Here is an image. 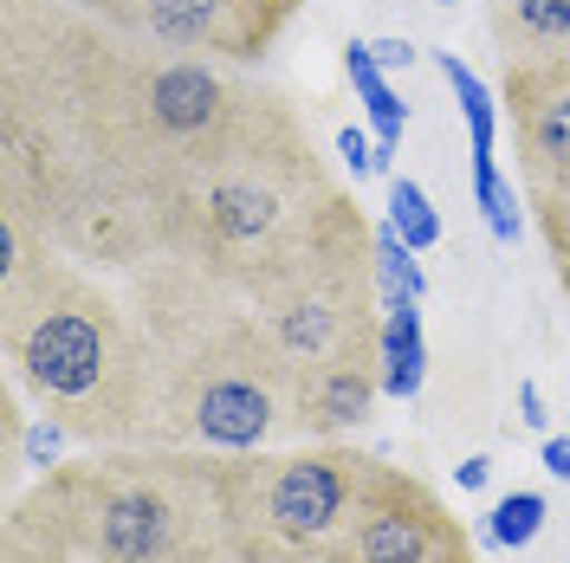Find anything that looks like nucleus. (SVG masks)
I'll use <instances>...</instances> for the list:
<instances>
[{
	"instance_id": "nucleus-1",
	"label": "nucleus",
	"mask_w": 570,
	"mask_h": 563,
	"mask_svg": "<svg viewBox=\"0 0 570 563\" xmlns=\"http://www.w3.org/2000/svg\"><path fill=\"white\" fill-rule=\"evenodd\" d=\"M344 188L279 91H247L188 162L163 176V253L247 292L318 227Z\"/></svg>"
},
{
	"instance_id": "nucleus-2",
	"label": "nucleus",
	"mask_w": 570,
	"mask_h": 563,
	"mask_svg": "<svg viewBox=\"0 0 570 563\" xmlns=\"http://www.w3.org/2000/svg\"><path fill=\"white\" fill-rule=\"evenodd\" d=\"M7 563H234L214 454L91 447L7 505Z\"/></svg>"
},
{
	"instance_id": "nucleus-3",
	"label": "nucleus",
	"mask_w": 570,
	"mask_h": 563,
	"mask_svg": "<svg viewBox=\"0 0 570 563\" xmlns=\"http://www.w3.org/2000/svg\"><path fill=\"white\" fill-rule=\"evenodd\" d=\"M0 344L13 388L39 415L66 422L71 441L85 447L142 441L156 402L149 344L137 317L59 253L20 279H0Z\"/></svg>"
},
{
	"instance_id": "nucleus-4",
	"label": "nucleus",
	"mask_w": 570,
	"mask_h": 563,
	"mask_svg": "<svg viewBox=\"0 0 570 563\" xmlns=\"http://www.w3.org/2000/svg\"><path fill=\"white\" fill-rule=\"evenodd\" d=\"M298 422V363L266 330L259 312H227L156 369L149 402V447H195V454H259L279 447Z\"/></svg>"
},
{
	"instance_id": "nucleus-5",
	"label": "nucleus",
	"mask_w": 570,
	"mask_h": 563,
	"mask_svg": "<svg viewBox=\"0 0 570 563\" xmlns=\"http://www.w3.org/2000/svg\"><path fill=\"white\" fill-rule=\"evenodd\" d=\"M240 298L266 317V330L285 344V356L298 369L351 350V344H370L383 330L376 227L363 220L351 195H337L318 227L285 253L266 279H253Z\"/></svg>"
},
{
	"instance_id": "nucleus-6",
	"label": "nucleus",
	"mask_w": 570,
	"mask_h": 563,
	"mask_svg": "<svg viewBox=\"0 0 570 563\" xmlns=\"http://www.w3.org/2000/svg\"><path fill=\"white\" fill-rule=\"evenodd\" d=\"M376 454H356L344 441H318L298 454H214L220 518L234 563L253 557H331L356 512Z\"/></svg>"
},
{
	"instance_id": "nucleus-7",
	"label": "nucleus",
	"mask_w": 570,
	"mask_h": 563,
	"mask_svg": "<svg viewBox=\"0 0 570 563\" xmlns=\"http://www.w3.org/2000/svg\"><path fill=\"white\" fill-rule=\"evenodd\" d=\"M253 85L220 59L169 52V46H142L117 33V66H110V98H117V137L130 149V162L163 181L176 162H188L202 142L247 105Z\"/></svg>"
},
{
	"instance_id": "nucleus-8",
	"label": "nucleus",
	"mask_w": 570,
	"mask_h": 563,
	"mask_svg": "<svg viewBox=\"0 0 570 563\" xmlns=\"http://www.w3.org/2000/svg\"><path fill=\"white\" fill-rule=\"evenodd\" d=\"M324 563H473V544H466L461 518L415 473L376 460L356 493L351 525Z\"/></svg>"
},
{
	"instance_id": "nucleus-9",
	"label": "nucleus",
	"mask_w": 570,
	"mask_h": 563,
	"mask_svg": "<svg viewBox=\"0 0 570 563\" xmlns=\"http://www.w3.org/2000/svg\"><path fill=\"white\" fill-rule=\"evenodd\" d=\"M110 33L195 59H253L292 20L298 0H78Z\"/></svg>"
},
{
	"instance_id": "nucleus-10",
	"label": "nucleus",
	"mask_w": 570,
	"mask_h": 563,
	"mask_svg": "<svg viewBox=\"0 0 570 563\" xmlns=\"http://www.w3.org/2000/svg\"><path fill=\"white\" fill-rule=\"evenodd\" d=\"M505 110H512V142H519L525 188L570 201V52L551 59V66L505 71Z\"/></svg>"
},
{
	"instance_id": "nucleus-11",
	"label": "nucleus",
	"mask_w": 570,
	"mask_h": 563,
	"mask_svg": "<svg viewBox=\"0 0 570 563\" xmlns=\"http://www.w3.org/2000/svg\"><path fill=\"white\" fill-rule=\"evenodd\" d=\"M383 395V330L370 344L324 356L312 369H298V422L312 441H337L344 427H363Z\"/></svg>"
},
{
	"instance_id": "nucleus-12",
	"label": "nucleus",
	"mask_w": 570,
	"mask_h": 563,
	"mask_svg": "<svg viewBox=\"0 0 570 563\" xmlns=\"http://www.w3.org/2000/svg\"><path fill=\"white\" fill-rule=\"evenodd\" d=\"M499 66H551L570 52V0H487Z\"/></svg>"
},
{
	"instance_id": "nucleus-13",
	"label": "nucleus",
	"mask_w": 570,
	"mask_h": 563,
	"mask_svg": "<svg viewBox=\"0 0 570 563\" xmlns=\"http://www.w3.org/2000/svg\"><path fill=\"white\" fill-rule=\"evenodd\" d=\"M428 383V330H422V298L383 292V395L409 402Z\"/></svg>"
},
{
	"instance_id": "nucleus-14",
	"label": "nucleus",
	"mask_w": 570,
	"mask_h": 563,
	"mask_svg": "<svg viewBox=\"0 0 570 563\" xmlns=\"http://www.w3.org/2000/svg\"><path fill=\"white\" fill-rule=\"evenodd\" d=\"M344 71H351L356 105H363L370 130H376V176H390V169H395V142H402V130H409V105L395 98L390 71L376 66L370 39H351V46H344Z\"/></svg>"
},
{
	"instance_id": "nucleus-15",
	"label": "nucleus",
	"mask_w": 570,
	"mask_h": 563,
	"mask_svg": "<svg viewBox=\"0 0 570 563\" xmlns=\"http://www.w3.org/2000/svg\"><path fill=\"white\" fill-rule=\"evenodd\" d=\"M434 66H441V78H448V91H454V105H461V117H466V142H473V156H493L499 149L493 91L480 85V71L473 66H461V52H434Z\"/></svg>"
},
{
	"instance_id": "nucleus-16",
	"label": "nucleus",
	"mask_w": 570,
	"mask_h": 563,
	"mask_svg": "<svg viewBox=\"0 0 570 563\" xmlns=\"http://www.w3.org/2000/svg\"><path fill=\"white\" fill-rule=\"evenodd\" d=\"M473 201H480L487 234H493L499 247H512L525 220H519V195H512V181L499 169V156H473Z\"/></svg>"
},
{
	"instance_id": "nucleus-17",
	"label": "nucleus",
	"mask_w": 570,
	"mask_h": 563,
	"mask_svg": "<svg viewBox=\"0 0 570 563\" xmlns=\"http://www.w3.org/2000/svg\"><path fill=\"white\" fill-rule=\"evenodd\" d=\"M390 227H395V240H409L415 253H434L441 247V214H434V201H428V188L422 181H409V176H390Z\"/></svg>"
},
{
	"instance_id": "nucleus-18",
	"label": "nucleus",
	"mask_w": 570,
	"mask_h": 563,
	"mask_svg": "<svg viewBox=\"0 0 570 563\" xmlns=\"http://www.w3.org/2000/svg\"><path fill=\"white\" fill-rule=\"evenodd\" d=\"M544 493H532V486H519V493L493 498V512H487V537H493L499 551H525V544H538V531H544Z\"/></svg>"
},
{
	"instance_id": "nucleus-19",
	"label": "nucleus",
	"mask_w": 570,
	"mask_h": 563,
	"mask_svg": "<svg viewBox=\"0 0 570 563\" xmlns=\"http://www.w3.org/2000/svg\"><path fill=\"white\" fill-rule=\"evenodd\" d=\"M376 273H383V292H409V298H428L422 253L409 247V240H395V227H390V220L376 227Z\"/></svg>"
},
{
	"instance_id": "nucleus-20",
	"label": "nucleus",
	"mask_w": 570,
	"mask_h": 563,
	"mask_svg": "<svg viewBox=\"0 0 570 563\" xmlns=\"http://www.w3.org/2000/svg\"><path fill=\"white\" fill-rule=\"evenodd\" d=\"M532 208H538V234L551 247V266H558V285L570 298V201L564 195H532Z\"/></svg>"
},
{
	"instance_id": "nucleus-21",
	"label": "nucleus",
	"mask_w": 570,
	"mask_h": 563,
	"mask_svg": "<svg viewBox=\"0 0 570 563\" xmlns=\"http://www.w3.org/2000/svg\"><path fill=\"white\" fill-rule=\"evenodd\" d=\"M337 156H344V169H351L356 181H370V176H376V142L363 137L356 124H344V130H337Z\"/></svg>"
},
{
	"instance_id": "nucleus-22",
	"label": "nucleus",
	"mask_w": 570,
	"mask_h": 563,
	"mask_svg": "<svg viewBox=\"0 0 570 563\" xmlns=\"http://www.w3.org/2000/svg\"><path fill=\"white\" fill-rule=\"evenodd\" d=\"M370 52H376V66H383V71H409L415 59H422L409 39H370Z\"/></svg>"
},
{
	"instance_id": "nucleus-23",
	"label": "nucleus",
	"mask_w": 570,
	"mask_h": 563,
	"mask_svg": "<svg viewBox=\"0 0 570 563\" xmlns=\"http://www.w3.org/2000/svg\"><path fill=\"white\" fill-rule=\"evenodd\" d=\"M544 473L570 486V434H544Z\"/></svg>"
},
{
	"instance_id": "nucleus-24",
	"label": "nucleus",
	"mask_w": 570,
	"mask_h": 563,
	"mask_svg": "<svg viewBox=\"0 0 570 563\" xmlns=\"http://www.w3.org/2000/svg\"><path fill=\"white\" fill-rule=\"evenodd\" d=\"M454 480H461V493H480V486L493 480V460H487V454H466L461 466H454Z\"/></svg>"
},
{
	"instance_id": "nucleus-25",
	"label": "nucleus",
	"mask_w": 570,
	"mask_h": 563,
	"mask_svg": "<svg viewBox=\"0 0 570 563\" xmlns=\"http://www.w3.org/2000/svg\"><path fill=\"white\" fill-rule=\"evenodd\" d=\"M519 422L544 427V395H538V383H519Z\"/></svg>"
},
{
	"instance_id": "nucleus-26",
	"label": "nucleus",
	"mask_w": 570,
	"mask_h": 563,
	"mask_svg": "<svg viewBox=\"0 0 570 563\" xmlns=\"http://www.w3.org/2000/svg\"><path fill=\"white\" fill-rule=\"evenodd\" d=\"M253 563H324V557H253Z\"/></svg>"
},
{
	"instance_id": "nucleus-27",
	"label": "nucleus",
	"mask_w": 570,
	"mask_h": 563,
	"mask_svg": "<svg viewBox=\"0 0 570 563\" xmlns=\"http://www.w3.org/2000/svg\"><path fill=\"white\" fill-rule=\"evenodd\" d=\"M434 7H461V0H434Z\"/></svg>"
}]
</instances>
